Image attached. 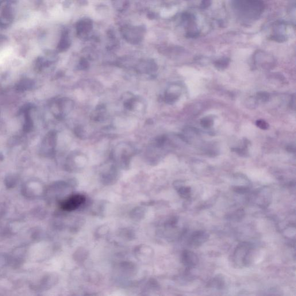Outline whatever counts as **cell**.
Segmentation results:
<instances>
[{
  "mask_svg": "<svg viewBox=\"0 0 296 296\" xmlns=\"http://www.w3.org/2000/svg\"><path fill=\"white\" fill-rule=\"evenodd\" d=\"M4 157L3 155L2 154H1V153H0V160L3 159Z\"/></svg>",
  "mask_w": 296,
  "mask_h": 296,
  "instance_id": "36",
  "label": "cell"
},
{
  "mask_svg": "<svg viewBox=\"0 0 296 296\" xmlns=\"http://www.w3.org/2000/svg\"><path fill=\"white\" fill-rule=\"evenodd\" d=\"M256 98L258 102L266 103L270 100V95L266 91L257 92Z\"/></svg>",
  "mask_w": 296,
  "mask_h": 296,
  "instance_id": "23",
  "label": "cell"
},
{
  "mask_svg": "<svg viewBox=\"0 0 296 296\" xmlns=\"http://www.w3.org/2000/svg\"><path fill=\"white\" fill-rule=\"evenodd\" d=\"M74 132L76 136H77L78 138H80V139H83L84 135V130L81 126H77L76 127L75 129Z\"/></svg>",
  "mask_w": 296,
  "mask_h": 296,
  "instance_id": "31",
  "label": "cell"
},
{
  "mask_svg": "<svg viewBox=\"0 0 296 296\" xmlns=\"http://www.w3.org/2000/svg\"><path fill=\"white\" fill-rule=\"evenodd\" d=\"M34 86H35V82L33 79L24 78L17 83L15 89L19 92H24L32 90Z\"/></svg>",
  "mask_w": 296,
  "mask_h": 296,
  "instance_id": "14",
  "label": "cell"
},
{
  "mask_svg": "<svg viewBox=\"0 0 296 296\" xmlns=\"http://www.w3.org/2000/svg\"><path fill=\"white\" fill-rule=\"evenodd\" d=\"M291 109L295 110V95L293 94L291 96L290 103Z\"/></svg>",
  "mask_w": 296,
  "mask_h": 296,
  "instance_id": "34",
  "label": "cell"
},
{
  "mask_svg": "<svg viewBox=\"0 0 296 296\" xmlns=\"http://www.w3.org/2000/svg\"><path fill=\"white\" fill-rule=\"evenodd\" d=\"M158 69L155 61L152 60H143L140 61L136 65V71L140 74H150L156 72Z\"/></svg>",
  "mask_w": 296,
  "mask_h": 296,
  "instance_id": "10",
  "label": "cell"
},
{
  "mask_svg": "<svg viewBox=\"0 0 296 296\" xmlns=\"http://www.w3.org/2000/svg\"><path fill=\"white\" fill-rule=\"evenodd\" d=\"M211 5V0H202L201 8L203 9H207Z\"/></svg>",
  "mask_w": 296,
  "mask_h": 296,
  "instance_id": "33",
  "label": "cell"
},
{
  "mask_svg": "<svg viewBox=\"0 0 296 296\" xmlns=\"http://www.w3.org/2000/svg\"><path fill=\"white\" fill-rule=\"evenodd\" d=\"M71 40L68 30H64L61 33L60 39L57 44V50L59 52H64L70 48Z\"/></svg>",
  "mask_w": 296,
  "mask_h": 296,
  "instance_id": "13",
  "label": "cell"
},
{
  "mask_svg": "<svg viewBox=\"0 0 296 296\" xmlns=\"http://www.w3.org/2000/svg\"><path fill=\"white\" fill-rule=\"evenodd\" d=\"M230 60L228 57H222L215 61L214 65L215 68L219 71H224L228 67Z\"/></svg>",
  "mask_w": 296,
  "mask_h": 296,
  "instance_id": "19",
  "label": "cell"
},
{
  "mask_svg": "<svg viewBox=\"0 0 296 296\" xmlns=\"http://www.w3.org/2000/svg\"><path fill=\"white\" fill-rule=\"evenodd\" d=\"M55 105V117L57 118H63L65 115L71 112L74 107V103L70 99L62 98L57 100Z\"/></svg>",
  "mask_w": 296,
  "mask_h": 296,
  "instance_id": "5",
  "label": "cell"
},
{
  "mask_svg": "<svg viewBox=\"0 0 296 296\" xmlns=\"http://www.w3.org/2000/svg\"><path fill=\"white\" fill-rule=\"evenodd\" d=\"M25 115V124L23 126V130L25 133H28L32 132L34 128V122L32 117H31L30 113H26Z\"/></svg>",
  "mask_w": 296,
  "mask_h": 296,
  "instance_id": "18",
  "label": "cell"
},
{
  "mask_svg": "<svg viewBox=\"0 0 296 296\" xmlns=\"http://www.w3.org/2000/svg\"><path fill=\"white\" fill-rule=\"evenodd\" d=\"M179 194L184 199H189L191 194V187L189 186H184L183 184L179 186L177 188Z\"/></svg>",
  "mask_w": 296,
  "mask_h": 296,
  "instance_id": "20",
  "label": "cell"
},
{
  "mask_svg": "<svg viewBox=\"0 0 296 296\" xmlns=\"http://www.w3.org/2000/svg\"><path fill=\"white\" fill-rule=\"evenodd\" d=\"M253 250L252 246L248 243L238 245L233 254L234 263L238 267L249 266L252 260Z\"/></svg>",
  "mask_w": 296,
  "mask_h": 296,
  "instance_id": "1",
  "label": "cell"
},
{
  "mask_svg": "<svg viewBox=\"0 0 296 296\" xmlns=\"http://www.w3.org/2000/svg\"><path fill=\"white\" fill-rule=\"evenodd\" d=\"M93 29V22L90 18L80 19L75 25L76 35L79 37H86Z\"/></svg>",
  "mask_w": 296,
  "mask_h": 296,
  "instance_id": "6",
  "label": "cell"
},
{
  "mask_svg": "<svg viewBox=\"0 0 296 296\" xmlns=\"http://www.w3.org/2000/svg\"><path fill=\"white\" fill-rule=\"evenodd\" d=\"M256 125L257 128L261 130H266L269 128V124L266 121L263 120V119H259L256 122Z\"/></svg>",
  "mask_w": 296,
  "mask_h": 296,
  "instance_id": "29",
  "label": "cell"
},
{
  "mask_svg": "<svg viewBox=\"0 0 296 296\" xmlns=\"http://www.w3.org/2000/svg\"><path fill=\"white\" fill-rule=\"evenodd\" d=\"M126 101L124 102V107L126 109L132 111L134 109V106H135V103L136 100L133 97L132 95H130V97L128 98H126Z\"/></svg>",
  "mask_w": 296,
  "mask_h": 296,
  "instance_id": "24",
  "label": "cell"
},
{
  "mask_svg": "<svg viewBox=\"0 0 296 296\" xmlns=\"http://www.w3.org/2000/svg\"><path fill=\"white\" fill-rule=\"evenodd\" d=\"M258 103L259 102L256 97H251L247 99V102H246V105L249 109H255L258 106Z\"/></svg>",
  "mask_w": 296,
  "mask_h": 296,
  "instance_id": "25",
  "label": "cell"
},
{
  "mask_svg": "<svg viewBox=\"0 0 296 296\" xmlns=\"http://www.w3.org/2000/svg\"><path fill=\"white\" fill-rule=\"evenodd\" d=\"M225 281L224 278L221 275H217L209 282V286L217 288L218 289H222L224 287Z\"/></svg>",
  "mask_w": 296,
  "mask_h": 296,
  "instance_id": "16",
  "label": "cell"
},
{
  "mask_svg": "<svg viewBox=\"0 0 296 296\" xmlns=\"http://www.w3.org/2000/svg\"><path fill=\"white\" fill-rule=\"evenodd\" d=\"M270 40L278 42H283L287 40V38L283 34H275L270 37Z\"/></svg>",
  "mask_w": 296,
  "mask_h": 296,
  "instance_id": "28",
  "label": "cell"
},
{
  "mask_svg": "<svg viewBox=\"0 0 296 296\" xmlns=\"http://www.w3.org/2000/svg\"><path fill=\"white\" fill-rule=\"evenodd\" d=\"M84 202H85L84 196L76 194L71 196V197L61 203V208L65 211H74L77 209Z\"/></svg>",
  "mask_w": 296,
  "mask_h": 296,
  "instance_id": "8",
  "label": "cell"
},
{
  "mask_svg": "<svg viewBox=\"0 0 296 296\" xmlns=\"http://www.w3.org/2000/svg\"><path fill=\"white\" fill-rule=\"evenodd\" d=\"M14 10L11 3H7L0 12V29L9 28L14 21Z\"/></svg>",
  "mask_w": 296,
  "mask_h": 296,
  "instance_id": "3",
  "label": "cell"
},
{
  "mask_svg": "<svg viewBox=\"0 0 296 296\" xmlns=\"http://www.w3.org/2000/svg\"><path fill=\"white\" fill-rule=\"evenodd\" d=\"M167 138L166 136H161L156 138V145L157 147L161 148L166 143Z\"/></svg>",
  "mask_w": 296,
  "mask_h": 296,
  "instance_id": "30",
  "label": "cell"
},
{
  "mask_svg": "<svg viewBox=\"0 0 296 296\" xmlns=\"http://www.w3.org/2000/svg\"><path fill=\"white\" fill-rule=\"evenodd\" d=\"M286 149L287 150V151H289L290 152H295L294 146H292V145L287 146Z\"/></svg>",
  "mask_w": 296,
  "mask_h": 296,
  "instance_id": "35",
  "label": "cell"
},
{
  "mask_svg": "<svg viewBox=\"0 0 296 296\" xmlns=\"http://www.w3.org/2000/svg\"><path fill=\"white\" fill-rule=\"evenodd\" d=\"M57 143V133L55 131H51L45 136L42 143L41 151L48 155H53L55 152Z\"/></svg>",
  "mask_w": 296,
  "mask_h": 296,
  "instance_id": "4",
  "label": "cell"
},
{
  "mask_svg": "<svg viewBox=\"0 0 296 296\" xmlns=\"http://www.w3.org/2000/svg\"><path fill=\"white\" fill-rule=\"evenodd\" d=\"M129 0H113V6L119 12L123 13L128 10L129 6Z\"/></svg>",
  "mask_w": 296,
  "mask_h": 296,
  "instance_id": "17",
  "label": "cell"
},
{
  "mask_svg": "<svg viewBox=\"0 0 296 296\" xmlns=\"http://www.w3.org/2000/svg\"><path fill=\"white\" fill-rule=\"evenodd\" d=\"M36 106L33 104H26V105L22 106L20 110H19V114H25L26 113H30L31 110H32Z\"/></svg>",
  "mask_w": 296,
  "mask_h": 296,
  "instance_id": "26",
  "label": "cell"
},
{
  "mask_svg": "<svg viewBox=\"0 0 296 296\" xmlns=\"http://www.w3.org/2000/svg\"><path fill=\"white\" fill-rule=\"evenodd\" d=\"M181 94V87L177 84H174L168 88L164 94V101L168 105H174L178 99Z\"/></svg>",
  "mask_w": 296,
  "mask_h": 296,
  "instance_id": "9",
  "label": "cell"
},
{
  "mask_svg": "<svg viewBox=\"0 0 296 296\" xmlns=\"http://www.w3.org/2000/svg\"><path fill=\"white\" fill-rule=\"evenodd\" d=\"M209 239V234L204 230H198L192 233L188 240V244L192 248L201 247Z\"/></svg>",
  "mask_w": 296,
  "mask_h": 296,
  "instance_id": "7",
  "label": "cell"
},
{
  "mask_svg": "<svg viewBox=\"0 0 296 296\" xmlns=\"http://www.w3.org/2000/svg\"><path fill=\"white\" fill-rule=\"evenodd\" d=\"M182 260L184 266L188 269L194 268L199 263L197 255L189 250H185L183 252Z\"/></svg>",
  "mask_w": 296,
  "mask_h": 296,
  "instance_id": "11",
  "label": "cell"
},
{
  "mask_svg": "<svg viewBox=\"0 0 296 296\" xmlns=\"http://www.w3.org/2000/svg\"><path fill=\"white\" fill-rule=\"evenodd\" d=\"M9 41L8 38L3 35H0V48L3 47Z\"/></svg>",
  "mask_w": 296,
  "mask_h": 296,
  "instance_id": "32",
  "label": "cell"
},
{
  "mask_svg": "<svg viewBox=\"0 0 296 296\" xmlns=\"http://www.w3.org/2000/svg\"><path fill=\"white\" fill-rule=\"evenodd\" d=\"M89 62H88L87 59L84 58V57H82V58L80 59L78 65V68L79 70H86L88 68H89Z\"/></svg>",
  "mask_w": 296,
  "mask_h": 296,
  "instance_id": "27",
  "label": "cell"
},
{
  "mask_svg": "<svg viewBox=\"0 0 296 296\" xmlns=\"http://www.w3.org/2000/svg\"><path fill=\"white\" fill-rule=\"evenodd\" d=\"M214 124V120L213 117H206L201 119V125L202 128L208 129L212 128Z\"/></svg>",
  "mask_w": 296,
  "mask_h": 296,
  "instance_id": "21",
  "label": "cell"
},
{
  "mask_svg": "<svg viewBox=\"0 0 296 296\" xmlns=\"http://www.w3.org/2000/svg\"><path fill=\"white\" fill-rule=\"evenodd\" d=\"M106 111L105 105H99L96 107L94 112L91 114V118L94 121L103 122L105 120Z\"/></svg>",
  "mask_w": 296,
  "mask_h": 296,
  "instance_id": "15",
  "label": "cell"
},
{
  "mask_svg": "<svg viewBox=\"0 0 296 296\" xmlns=\"http://www.w3.org/2000/svg\"><path fill=\"white\" fill-rule=\"evenodd\" d=\"M249 144V142L248 141H247V140L245 139L244 142V147H242V148H233V151L234 152H236L237 153H238V155L241 156H244L245 157L246 156L248 155V145Z\"/></svg>",
  "mask_w": 296,
  "mask_h": 296,
  "instance_id": "22",
  "label": "cell"
},
{
  "mask_svg": "<svg viewBox=\"0 0 296 296\" xmlns=\"http://www.w3.org/2000/svg\"><path fill=\"white\" fill-rule=\"evenodd\" d=\"M255 61L256 63L260 64L263 68H272L274 64L272 57L263 52L256 53Z\"/></svg>",
  "mask_w": 296,
  "mask_h": 296,
  "instance_id": "12",
  "label": "cell"
},
{
  "mask_svg": "<svg viewBox=\"0 0 296 296\" xmlns=\"http://www.w3.org/2000/svg\"><path fill=\"white\" fill-rule=\"evenodd\" d=\"M121 33L127 42L132 45H138L144 40L146 29L142 25H125L122 27Z\"/></svg>",
  "mask_w": 296,
  "mask_h": 296,
  "instance_id": "2",
  "label": "cell"
}]
</instances>
